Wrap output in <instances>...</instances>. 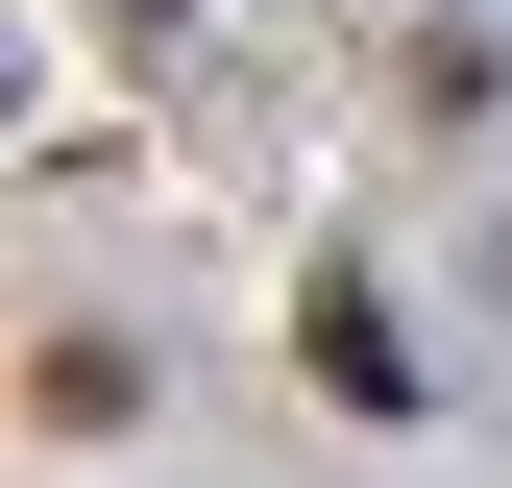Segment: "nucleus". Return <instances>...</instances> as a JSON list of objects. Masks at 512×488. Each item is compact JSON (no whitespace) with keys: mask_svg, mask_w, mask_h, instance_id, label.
Instances as JSON below:
<instances>
[{"mask_svg":"<svg viewBox=\"0 0 512 488\" xmlns=\"http://www.w3.org/2000/svg\"><path fill=\"white\" fill-rule=\"evenodd\" d=\"M293 342H317V391H342V415H415V342H391V318H366V293H342V269H317V318H293Z\"/></svg>","mask_w":512,"mask_h":488,"instance_id":"nucleus-1","label":"nucleus"}]
</instances>
